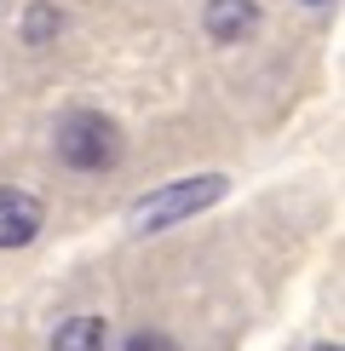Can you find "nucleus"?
<instances>
[{"label":"nucleus","mask_w":345,"mask_h":351,"mask_svg":"<svg viewBox=\"0 0 345 351\" xmlns=\"http://www.w3.org/2000/svg\"><path fill=\"white\" fill-rule=\"evenodd\" d=\"M225 190H230L225 173L172 179V184H162V190H150V196H138V202H133V213H127V225H133L138 237H155V230H172V225H184V219L207 213L213 202H225Z\"/></svg>","instance_id":"1"},{"label":"nucleus","mask_w":345,"mask_h":351,"mask_svg":"<svg viewBox=\"0 0 345 351\" xmlns=\"http://www.w3.org/2000/svg\"><path fill=\"white\" fill-rule=\"evenodd\" d=\"M58 162L75 173H110L121 162V127L104 110H69L58 121Z\"/></svg>","instance_id":"2"},{"label":"nucleus","mask_w":345,"mask_h":351,"mask_svg":"<svg viewBox=\"0 0 345 351\" xmlns=\"http://www.w3.org/2000/svg\"><path fill=\"white\" fill-rule=\"evenodd\" d=\"M40 225H47V208H40L29 190L0 184V254H12V247H29V242L40 237Z\"/></svg>","instance_id":"3"},{"label":"nucleus","mask_w":345,"mask_h":351,"mask_svg":"<svg viewBox=\"0 0 345 351\" xmlns=\"http://www.w3.org/2000/svg\"><path fill=\"white\" fill-rule=\"evenodd\" d=\"M201 29L213 40H248L259 29V6L253 0H207L201 6Z\"/></svg>","instance_id":"4"},{"label":"nucleus","mask_w":345,"mask_h":351,"mask_svg":"<svg viewBox=\"0 0 345 351\" xmlns=\"http://www.w3.org/2000/svg\"><path fill=\"white\" fill-rule=\"evenodd\" d=\"M52 351H110V323L104 317H69V323H58Z\"/></svg>","instance_id":"5"},{"label":"nucleus","mask_w":345,"mask_h":351,"mask_svg":"<svg viewBox=\"0 0 345 351\" xmlns=\"http://www.w3.org/2000/svg\"><path fill=\"white\" fill-rule=\"evenodd\" d=\"M58 29H64V12H58L52 0H35V6L23 12V40H29V47H47Z\"/></svg>","instance_id":"6"},{"label":"nucleus","mask_w":345,"mask_h":351,"mask_svg":"<svg viewBox=\"0 0 345 351\" xmlns=\"http://www.w3.org/2000/svg\"><path fill=\"white\" fill-rule=\"evenodd\" d=\"M121 351H179V346H172L167 334H155V328H144V334H133V340H127Z\"/></svg>","instance_id":"7"},{"label":"nucleus","mask_w":345,"mask_h":351,"mask_svg":"<svg viewBox=\"0 0 345 351\" xmlns=\"http://www.w3.org/2000/svg\"><path fill=\"white\" fill-rule=\"evenodd\" d=\"M316 351H340V346H316Z\"/></svg>","instance_id":"8"},{"label":"nucleus","mask_w":345,"mask_h":351,"mask_svg":"<svg viewBox=\"0 0 345 351\" xmlns=\"http://www.w3.org/2000/svg\"><path fill=\"white\" fill-rule=\"evenodd\" d=\"M305 6H322V0H305Z\"/></svg>","instance_id":"9"}]
</instances>
